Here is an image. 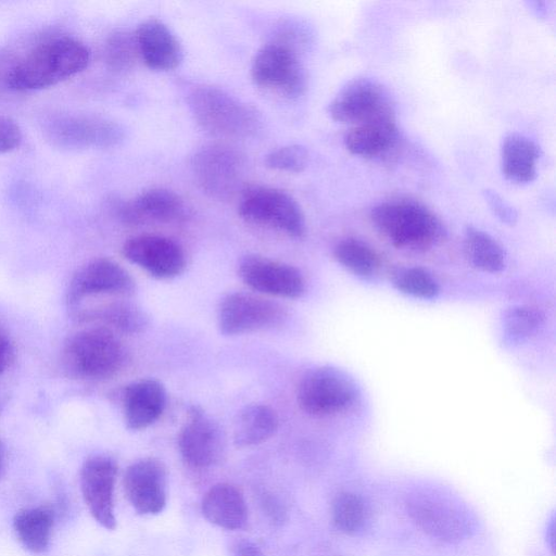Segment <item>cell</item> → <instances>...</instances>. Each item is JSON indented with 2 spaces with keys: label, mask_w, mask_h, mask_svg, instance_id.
<instances>
[{
  "label": "cell",
  "mask_w": 556,
  "mask_h": 556,
  "mask_svg": "<svg viewBox=\"0 0 556 556\" xmlns=\"http://www.w3.org/2000/svg\"><path fill=\"white\" fill-rule=\"evenodd\" d=\"M279 418L269 405L254 403L243 407L233 424V443L237 447H251L269 440L277 431Z\"/></svg>",
  "instance_id": "obj_26"
},
{
  "label": "cell",
  "mask_w": 556,
  "mask_h": 556,
  "mask_svg": "<svg viewBox=\"0 0 556 556\" xmlns=\"http://www.w3.org/2000/svg\"><path fill=\"white\" fill-rule=\"evenodd\" d=\"M116 473L114 459L94 455L85 460L79 475L81 494L91 516L109 530L116 527L113 500Z\"/></svg>",
  "instance_id": "obj_16"
},
{
  "label": "cell",
  "mask_w": 556,
  "mask_h": 556,
  "mask_svg": "<svg viewBox=\"0 0 556 556\" xmlns=\"http://www.w3.org/2000/svg\"><path fill=\"white\" fill-rule=\"evenodd\" d=\"M393 285L402 293L420 299H433L440 291L435 279L420 267L401 269L395 274Z\"/></svg>",
  "instance_id": "obj_33"
},
{
  "label": "cell",
  "mask_w": 556,
  "mask_h": 556,
  "mask_svg": "<svg viewBox=\"0 0 556 556\" xmlns=\"http://www.w3.org/2000/svg\"><path fill=\"white\" fill-rule=\"evenodd\" d=\"M63 361L65 368L76 377L105 380L124 368L127 351L115 332L92 326L67 339Z\"/></svg>",
  "instance_id": "obj_4"
},
{
  "label": "cell",
  "mask_w": 556,
  "mask_h": 556,
  "mask_svg": "<svg viewBox=\"0 0 556 556\" xmlns=\"http://www.w3.org/2000/svg\"><path fill=\"white\" fill-rule=\"evenodd\" d=\"M238 275L261 295L298 299L306 289L305 279L296 267L258 254L244 255L239 261Z\"/></svg>",
  "instance_id": "obj_13"
},
{
  "label": "cell",
  "mask_w": 556,
  "mask_h": 556,
  "mask_svg": "<svg viewBox=\"0 0 556 556\" xmlns=\"http://www.w3.org/2000/svg\"><path fill=\"white\" fill-rule=\"evenodd\" d=\"M233 554L235 556H264L258 546L248 540L237 541L233 545Z\"/></svg>",
  "instance_id": "obj_39"
},
{
  "label": "cell",
  "mask_w": 556,
  "mask_h": 556,
  "mask_svg": "<svg viewBox=\"0 0 556 556\" xmlns=\"http://www.w3.org/2000/svg\"><path fill=\"white\" fill-rule=\"evenodd\" d=\"M542 312L533 306L517 305L505 311L503 328L507 338L519 342L534 334L543 324Z\"/></svg>",
  "instance_id": "obj_31"
},
{
  "label": "cell",
  "mask_w": 556,
  "mask_h": 556,
  "mask_svg": "<svg viewBox=\"0 0 556 556\" xmlns=\"http://www.w3.org/2000/svg\"><path fill=\"white\" fill-rule=\"evenodd\" d=\"M334 258L349 271L363 278L372 277L379 268V256L366 242L345 238L333 249Z\"/></svg>",
  "instance_id": "obj_29"
},
{
  "label": "cell",
  "mask_w": 556,
  "mask_h": 556,
  "mask_svg": "<svg viewBox=\"0 0 556 556\" xmlns=\"http://www.w3.org/2000/svg\"><path fill=\"white\" fill-rule=\"evenodd\" d=\"M346 150L359 157L387 162L401 146V134L395 118L379 119L352 126L343 137Z\"/></svg>",
  "instance_id": "obj_20"
},
{
  "label": "cell",
  "mask_w": 556,
  "mask_h": 556,
  "mask_svg": "<svg viewBox=\"0 0 556 556\" xmlns=\"http://www.w3.org/2000/svg\"><path fill=\"white\" fill-rule=\"evenodd\" d=\"M359 396L355 381L343 370L319 366L308 370L296 388V401L303 412L327 417L352 408Z\"/></svg>",
  "instance_id": "obj_6"
},
{
  "label": "cell",
  "mask_w": 556,
  "mask_h": 556,
  "mask_svg": "<svg viewBox=\"0 0 556 556\" xmlns=\"http://www.w3.org/2000/svg\"><path fill=\"white\" fill-rule=\"evenodd\" d=\"M186 204L176 192L166 188H151L118 207L123 222L129 225L172 224L186 216Z\"/></svg>",
  "instance_id": "obj_19"
},
{
  "label": "cell",
  "mask_w": 556,
  "mask_h": 556,
  "mask_svg": "<svg viewBox=\"0 0 556 556\" xmlns=\"http://www.w3.org/2000/svg\"><path fill=\"white\" fill-rule=\"evenodd\" d=\"M78 321L93 324L123 334H137L149 327V316L138 305L126 301H114L81 309Z\"/></svg>",
  "instance_id": "obj_23"
},
{
  "label": "cell",
  "mask_w": 556,
  "mask_h": 556,
  "mask_svg": "<svg viewBox=\"0 0 556 556\" xmlns=\"http://www.w3.org/2000/svg\"><path fill=\"white\" fill-rule=\"evenodd\" d=\"M189 106L201 128L216 137L244 139L261 128L254 108L217 87H195L189 94Z\"/></svg>",
  "instance_id": "obj_3"
},
{
  "label": "cell",
  "mask_w": 556,
  "mask_h": 556,
  "mask_svg": "<svg viewBox=\"0 0 556 556\" xmlns=\"http://www.w3.org/2000/svg\"><path fill=\"white\" fill-rule=\"evenodd\" d=\"M166 391L156 379H140L130 383L123 394L124 421L128 429L143 430L162 416Z\"/></svg>",
  "instance_id": "obj_22"
},
{
  "label": "cell",
  "mask_w": 556,
  "mask_h": 556,
  "mask_svg": "<svg viewBox=\"0 0 556 556\" xmlns=\"http://www.w3.org/2000/svg\"><path fill=\"white\" fill-rule=\"evenodd\" d=\"M203 516L213 525L228 530L242 529L248 508L241 491L230 483H217L203 496Z\"/></svg>",
  "instance_id": "obj_24"
},
{
  "label": "cell",
  "mask_w": 556,
  "mask_h": 556,
  "mask_svg": "<svg viewBox=\"0 0 556 556\" xmlns=\"http://www.w3.org/2000/svg\"><path fill=\"white\" fill-rule=\"evenodd\" d=\"M405 506L410 519L438 540L458 542L472 529L468 511L445 495L420 491L409 495Z\"/></svg>",
  "instance_id": "obj_10"
},
{
  "label": "cell",
  "mask_w": 556,
  "mask_h": 556,
  "mask_svg": "<svg viewBox=\"0 0 556 556\" xmlns=\"http://www.w3.org/2000/svg\"><path fill=\"white\" fill-rule=\"evenodd\" d=\"M251 77L264 91L283 99H295L306 88V74L293 46L273 41L254 55Z\"/></svg>",
  "instance_id": "obj_7"
},
{
  "label": "cell",
  "mask_w": 556,
  "mask_h": 556,
  "mask_svg": "<svg viewBox=\"0 0 556 556\" xmlns=\"http://www.w3.org/2000/svg\"><path fill=\"white\" fill-rule=\"evenodd\" d=\"M104 59L114 71L125 72L130 70L139 59L135 35L127 31H116L110 36L104 48Z\"/></svg>",
  "instance_id": "obj_32"
},
{
  "label": "cell",
  "mask_w": 556,
  "mask_h": 556,
  "mask_svg": "<svg viewBox=\"0 0 556 556\" xmlns=\"http://www.w3.org/2000/svg\"><path fill=\"white\" fill-rule=\"evenodd\" d=\"M15 62L16 60L8 51L0 49V88H8L9 76Z\"/></svg>",
  "instance_id": "obj_38"
},
{
  "label": "cell",
  "mask_w": 556,
  "mask_h": 556,
  "mask_svg": "<svg viewBox=\"0 0 556 556\" xmlns=\"http://www.w3.org/2000/svg\"><path fill=\"white\" fill-rule=\"evenodd\" d=\"M216 318L220 333L233 337L279 327L287 319V308L261 294L238 291L220 300Z\"/></svg>",
  "instance_id": "obj_8"
},
{
  "label": "cell",
  "mask_w": 556,
  "mask_h": 556,
  "mask_svg": "<svg viewBox=\"0 0 556 556\" xmlns=\"http://www.w3.org/2000/svg\"><path fill=\"white\" fill-rule=\"evenodd\" d=\"M123 486L128 502L139 514L155 515L166 505V471L155 458L131 464L125 471Z\"/></svg>",
  "instance_id": "obj_18"
},
{
  "label": "cell",
  "mask_w": 556,
  "mask_h": 556,
  "mask_svg": "<svg viewBox=\"0 0 556 556\" xmlns=\"http://www.w3.org/2000/svg\"><path fill=\"white\" fill-rule=\"evenodd\" d=\"M266 166L279 172L301 173L308 164V152L301 144H288L266 155Z\"/></svg>",
  "instance_id": "obj_34"
},
{
  "label": "cell",
  "mask_w": 556,
  "mask_h": 556,
  "mask_svg": "<svg viewBox=\"0 0 556 556\" xmlns=\"http://www.w3.org/2000/svg\"><path fill=\"white\" fill-rule=\"evenodd\" d=\"M370 220L377 231L397 249L426 251L445 237L444 225L437 214L414 199L380 202L371 208Z\"/></svg>",
  "instance_id": "obj_2"
},
{
  "label": "cell",
  "mask_w": 556,
  "mask_h": 556,
  "mask_svg": "<svg viewBox=\"0 0 556 556\" xmlns=\"http://www.w3.org/2000/svg\"><path fill=\"white\" fill-rule=\"evenodd\" d=\"M142 62L153 71L167 72L182 61V48L175 34L160 20L148 18L134 33Z\"/></svg>",
  "instance_id": "obj_21"
},
{
  "label": "cell",
  "mask_w": 556,
  "mask_h": 556,
  "mask_svg": "<svg viewBox=\"0 0 556 556\" xmlns=\"http://www.w3.org/2000/svg\"><path fill=\"white\" fill-rule=\"evenodd\" d=\"M89 60L81 41L66 36L48 39L16 59L8 88L29 91L54 86L84 71Z\"/></svg>",
  "instance_id": "obj_1"
},
{
  "label": "cell",
  "mask_w": 556,
  "mask_h": 556,
  "mask_svg": "<svg viewBox=\"0 0 556 556\" xmlns=\"http://www.w3.org/2000/svg\"><path fill=\"white\" fill-rule=\"evenodd\" d=\"M136 283L129 273L110 258H96L80 267L72 277L66 301L71 306L94 295H130Z\"/></svg>",
  "instance_id": "obj_15"
},
{
  "label": "cell",
  "mask_w": 556,
  "mask_h": 556,
  "mask_svg": "<svg viewBox=\"0 0 556 556\" xmlns=\"http://www.w3.org/2000/svg\"><path fill=\"white\" fill-rule=\"evenodd\" d=\"M13 357V345L8 334L0 328V374L11 365Z\"/></svg>",
  "instance_id": "obj_37"
},
{
  "label": "cell",
  "mask_w": 556,
  "mask_h": 556,
  "mask_svg": "<svg viewBox=\"0 0 556 556\" xmlns=\"http://www.w3.org/2000/svg\"><path fill=\"white\" fill-rule=\"evenodd\" d=\"M486 201L493 214L503 223L514 225L517 222L518 214L497 192L486 189L483 191Z\"/></svg>",
  "instance_id": "obj_36"
},
{
  "label": "cell",
  "mask_w": 556,
  "mask_h": 556,
  "mask_svg": "<svg viewBox=\"0 0 556 556\" xmlns=\"http://www.w3.org/2000/svg\"><path fill=\"white\" fill-rule=\"evenodd\" d=\"M178 448L189 466L207 468L220 459L225 438L215 420L193 408L178 434Z\"/></svg>",
  "instance_id": "obj_17"
},
{
  "label": "cell",
  "mask_w": 556,
  "mask_h": 556,
  "mask_svg": "<svg viewBox=\"0 0 556 556\" xmlns=\"http://www.w3.org/2000/svg\"><path fill=\"white\" fill-rule=\"evenodd\" d=\"M43 132L52 144L66 149L111 148L124 139L119 124L88 114L53 116L45 123Z\"/></svg>",
  "instance_id": "obj_12"
},
{
  "label": "cell",
  "mask_w": 556,
  "mask_h": 556,
  "mask_svg": "<svg viewBox=\"0 0 556 556\" xmlns=\"http://www.w3.org/2000/svg\"><path fill=\"white\" fill-rule=\"evenodd\" d=\"M464 252L470 265L485 273H500L505 267V252L488 232L468 226L464 233Z\"/></svg>",
  "instance_id": "obj_28"
},
{
  "label": "cell",
  "mask_w": 556,
  "mask_h": 556,
  "mask_svg": "<svg viewBox=\"0 0 556 556\" xmlns=\"http://www.w3.org/2000/svg\"><path fill=\"white\" fill-rule=\"evenodd\" d=\"M4 470V447L0 441V477L2 476Z\"/></svg>",
  "instance_id": "obj_40"
},
{
  "label": "cell",
  "mask_w": 556,
  "mask_h": 556,
  "mask_svg": "<svg viewBox=\"0 0 556 556\" xmlns=\"http://www.w3.org/2000/svg\"><path fill=\"white\" fill-rule=\"evenodd\" d=\"M198 186L212 198L226 200L242 191L245 160L227 144H207L199 149L191 160Z\"/></svg>",
  "instance_id": "obj_9"
},
{
  "label": "cell",
  "mask_w": 556,
  "mask_h": 556,
  "mask_svg": "<svg viewBox=\"0 0 556 556\" xmlns=\"http://www.w3.org/2000/svg\"><path fill=\"white\" fill-rule=\"evenodd\" d=\"M23 139L18 124L7 115H0V153H8L20 147Z\"/></svg>",
  "instance_id": "obj_35"
},
{
  "label": "cell",
  "mask_w": 556,
  "mask_h": 556,
  "mask_svg": "<svg viewBox=\"0 0 556 556\" xmlns=\"http://www.w3.org/2000/svg\"><path fill=\"white\" fill-rule=\"evenodd\" d=\"M238 213L249 224L271 229L291 238L306 231L305 216L294 198L283 190L253 186L241 192Z\"/></svg>",
  "instance_id": "obj_5"
},
{
  "label": "cell",
  "mask_w": 556,
  "mask_h": 556,
  "mask_svg": "<svg viewBox=\"0 0 556 556\" xmlns=\"http://www.w3.org/2000/svg\"><path fill=\"white\" fill-rule=\"evenodd\" d=\"M54 525V511L49 506L23 508L13 518V529L21 544L35 554L48 549Z\"/></svg>",
  "instance_id": "obj_27"
},
{
  "label": "cell",
  "mask_w": 556,
  "mask_h": 556,
  "mask_svg": "<svg viewBox=\"0 0 556 556\" xmlns=\"http://www.w3.org/2000/svg\"><path fill=\"white\" fill-rule=\"evenodd\" d=\"M394 113L388 90L368 77L349 81L328 105V114L333 121L352 126L395 118Z\"/></svg>",
  "instance_id": "obj_11"
},
{
  "label": "cell",
  "mask_w": 556,
  "mask_h": 556,
  "mask_svg": "<svg viewBox=\"0 0 556 556\" xmlns=\"http://www.w3.org/2000/svg\"><path fill=\"white\" fill-rule=\"evenodd\" d=\"M333 525L346 534L361 531L366 522L367 510L361 496L351 492L339 493L331 505Z\"/></svg>",
  "instance_id": "obj_30"
},
{
  "label": "cell",
  "mask_w": 556,
  "mask_h": 556,
  "mask_svg": "<svg viewBox=\"0 0 556 556\" xmlns=\"http://www.w3.org/2000/svg\"><path fill=\"white\" fill-rule=\"evenodd\" d=\"M540 149L530 138L518 134H508L502 141L501 169L506 179L515 184H528L535 179Z\"/></svg>",
  "instance_id": "obj_25"
},
{
  "label": "cell",
  "mask_w": 556,
  "mask_h": 556,
  "mask_svg": "<svg viewBox=\"0 0 556 556\" xmlns=\"http://www.w3.org/2000/svg\"><path fill=\"white\" fill-rule=\"evenodd\" d=\"M122 253L130 263L161 280L178 277L187 266L182 247L161 235L146 233L131 237L124 242Z\"/></svg>",
  "instance_id": "obj_14"
}]
</instances>
